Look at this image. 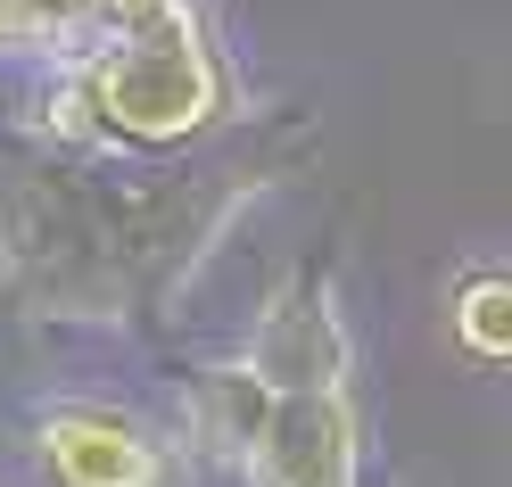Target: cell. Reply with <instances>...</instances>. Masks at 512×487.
Segmentation results:
<instances>
[{
  "label": "cell",
  "mask_w": 512,
  "mask_h": 487,
  "mask_svg": "<svg viewBox=\"0 0 512 487\" xmlns=\"http://www.w3.org/2000/svg\"><path fill=\"white\" fill-rule=\"evenodd\" d=\"M306 149L298 108H248L190 157H83L0 141V306L50 331H157L174 322L232 223L281 190Z\"/></svg>",
  "instance_id": "1"
},
{
  "label": "cell",
  "mask_w": 512,
  "mask_h": 487,
  "mask_svg": "<svg viewBox=\"0 0 512 487\" xmlns=\"http://www.w3.org/2000/svg\"><path fill=\"white\" fill-rule=\"evenodd\" d=\"M248 116L240 67L223 50L207 0H166L91 50L42 67L25 133L83 157H190Z\"/></svg>",
  "instance_id": "2"
},
{
  "label": "cell",
  "mask_w": 512,
  "mask_h": 487,
  "mask_svg": "<svg viewBox=\"0 0 512 487\" xmlns=\"http://www.w3.org/2000/svg\"><path fill=\"white\" fill-rule=\"evenodd\" d=\"M182 438L240 487H364L372 446L356 364H256L248 347L182 372Z\"/></svg>",
  "instance_id": "3"
},
{
  "label": "cell",
  "mask_w": 512,
  "mask_h": 487,
  "mask_svg": "<svg viewBox=\"0 0 512 487\" xmlns=\"http://www.w3.org/2000/svg\"><path fill=\"white\" fill-rule=\"evenodd\" d=\"M25 446L50 487H199L190 438L116 397H50L25 421Z\"/></svg>",
  "instance_id": "4"
},
{
  "label": "cell",
  "mask_w": 512,
  "mask_h": 487,
  "mask_svg": "<svg viewBox=\"0 0 512 487\" xmlns=\"http://www.w3.org/2000/svg\"><path fill=\"white\" fill-rule=\"evenodd\" d=\"M149 9H166V0H0V58L9 67H58V58L91 50L100 34L116 25H133Z\"/></svg>",
  "instance_id": "5"
},
{
  "label": "cell",
  "mask_w": 512,
  "mask_h": 487,
  "mask_svg": "<svg viewBox=\"0 0 512 487\" xmlns=\"http://www.w3.org/2000/svg\"><path fill=\"white\" fill-rule=\"evenodd\" d=\"M446 331L479 364H512V265H463L446 289Z\"/></svg>",
  "instance_id": "6"
}]
</instances>
